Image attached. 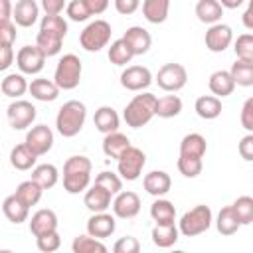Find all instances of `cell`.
Instances as JSON below:
<instances>
[{
  "mask_svg": "<svg viewBox=\"0 0 253 253\" xmlns=\"http://www.w3.org/2000/svg\"><path fill=\"white\" fill-rule=\"evenodd\" d=\"M91 160L87 156H71L63 164V188L69 194H79L89 186Z\"/></svg>",
  "mask_w": 253,
  "mask_h": 253,
  "instance_id": "obj_1",
  "label": "cell"
},
{
  "mask_svg": "<svg viewBox=\"0 0 253 253\" xmlns=\"http://www.w3.org/2000/svg\"><path fill=\"white\" fill-rule=\"evenodd\" d=\"M85 117H87V109L81 101H67L59 113H57V119H55V126H57V132L65 138H71L75 134H79V130L83 128L85 125Z\"/></svg>",
  "mask_w": 253,
  "mask_h": 253,
  "instance_id": "obj_2",
  "label": "cell"
},
{
  "mask_svg": "<svg viewBox=\"0 0 253 253\" xmlns=\"http://www.w3.org/2000/svg\"><path fill=\"white\" fill-rule=\"evenodd\" d=\"M156 103L158 99L152 95V93H142V95H136L126 107H125V121L128 126L132 128H140L144 126L154 115H156Z\"/></svg>",
  "mask_w": 253,
  "mask_h": 253,
  "instance_id": "obj_3",
  "label": "cell"
},
{
  "mask_svg": "<svg viewBox=\"0 0 253 253\" xmlns=\"http://www.w3.org/2000/svg\"><path fill=\"white\" fill-rule=\"evenodd\" d=\"M81 59L73 53H67L63 55L59 61H57V67H55V75H53V81L59 89H75L81 81Z\"/></svg>",
  "mask_w": 253,
  "mask_h": 253,
  "instance_id": "obj_4",
  "label": "cell"
},
{
  "mask_svg": "<svg viewBox=\"0 0 253 253\" xmlns=\"http://www.w3.org/2000/svg\"><path fill=\"white\" fill-rule=\"evenodd\" d=\"M211 225V210L210 206H196L190 211H186L180 219V231L186 237H196L204 231H208Z\"/></svg>",
  "mask_w": 253,
  "mask_h": 253,
  "instance_id": "obj_5",
  "label": "cell"
},
{
  "mask_svg": "<svg viewBox=\"0 0 253 253\" xmlns=\"http://www.w3.org/2000/svg\"><path fill=\"white\" fill-rule=\"evenodd\" d=\"M111 40V24L105 20L91 22L79 36V43L87 51H99L103 49Z\"/></svg>",
  "mask_w": 253,
  "mask_h": 253,
  "instance_id": "obj_6",
  "label": "cell"
},
{
  "mask_svg": "<svg viewBox=\"0 0 253 253\" xmlns=\"http://www.w3.org/2000/svg\"><path fill=\"white\" fill-rule=\"evenodd\" d=\"M186 81H188V73H186V67L180 63H166L156 73L158 87L164 91H170V93L182 89L186 85Z\"/></svg>",
  "mask_w": 253,
  "mask_h": 253,
  "instance_id": "obj_7",
  "label": "cell"
},
{
  "mask_svg": "<svg viewBox=\"0 0 253 253\" xmlns=\"http://www.w3.org/2000/svg\"><path fill=\"white\" fill-rule=\"evenodd\" d=\"M144 164H146L144 152H142L140 148H136V146H130V148L119 158V174H121L125 180L132 182V180H136V178L140 176Z\"/></svg>",
  "mask_w": 253,
  "mask_h": 253,
  "instance_id": "obj_8",
  "label": "cell"
},
{
  "mask_svg": "<svg viewBox=\"0 0 253 253\" xmlns=\"http://www.w3.org/2000/svg\"><path fill=\"white\" fill-rule=\"evenodd\" d=\"M18 67L22 73H40L45 63V55L38 45H24L16 55Z\"/></svg>",
  "mask_w": 253,
  "mask_h": 253,
  "instance_id": "obj_9",
  "label": "cell"
},
{
  "mask_svg": "<svg viewBox=\"0 0 253 253\" xmlns=\"http://www.w3.org/2000/svg\"><path fill=\"white\" fill-rule=\"evenodd\" d=\"M36 107L28 101H16L8 107V121L16 130L28 128L36 119Z\"/></svg>",
  "mask_w": 253,
  "mask_h": 253,
  "instance_id": "obj_10",
  "label": "cell"
},
{
  "mask_svg": "<svg viewBox=\"0 0 253 253\" xmlns=\"http://www.w3.org/2000/svg\"><path fill=\"white\" fill-rule=\"evenodd\" d=\"M26 144L32 148L34 154L42 156V154H47L53 146V132L49 126L45 125H38L34 126L28 134H26Z\"/></svg>",
  "mask_w": 253,
  "mask_h": 253,
  "instance_id": "obj_11",
  "label": "cell"
},
{
  "mask_svg": "<svg viewBox=\"0 0 253 253\" xmlns=\"http://www.w3.org/2000/svg\"><path fill=\"white\" fill-rule=\"evenodd\" d=\"M152 83V75L142 65H130L121 73V85L128 91H142Z\"/></svg>",
  "mask_w": 253,
  "mask_h": 253,
  "instance_id": "obj_12",
  "label": "cell"
},
{
  "mask_svg": "<svg viewBox=\"0 0 253 253\" xmlns=\"http://www.w3.org/2000/svg\"><path fill=\"white\" fill-rule=\"evenodd\" d=\"M231 28L225 24H215L206 32V47L213 53H221L231 43Z\"/></svg>",
  "mask_w": 253,
  "mask_h": 253,
  "instance_id": "obj_13",
  "label": "cell"
},
{
  "mask_svg": "<svg viewBox=\"0 0 253 253\" xmlns=\"http://www.w3.org/2000/svg\"><path fill=\"white\" fill-rule=\"evenodd\" d=\"M113 211L117 217H123V219L134 217L140 211V198L134 192H121L113 202Z\"/></svg>",
  "mask_w": 253,
  "mask_h": 253,
  "instance_id": "obj_14",
  "label": "cell"
},
{
  "mask_svg": "<svg viewBox=\"0 0 253 253\" xmlns=\"http://www.w3.org/2000/svg\"><path fill=\"white\" fill-rule=\"evenodd\" d=\"M123 40L128 43V47L132 49L134 55H142V53H146V51L150 49V45H152V38H150V34H148L144 28H140V26H132V28H128V30L125 32Z\"/></svg>",
  "mask_w": 253,
  "mask_h": 253,
  "instance_id": "obj_15",
  "label": "cell"
},
{
  "mask_svg": "<svg viewBox=\"0 0 253 253\" xmlns=\"http://www.w3.org/2000/svg\"><path fill=\"white\" fill-rule=\"evenodd\" d=\"M55 229H57V215H55L51 210H40V211H36V213L32 215L30 231H32L36 237L53 233Z\"/></svg>",
  "mask_w": 253,
  "mask_h": 253,
  "instance_id": "obj_16",
  "label": "cell"
},
{
  "mask_svg": "<svg viewBox=\"0 0 253 253\" xmlns=\"http://www.w3.org/2000/svg\"><path fill=\"white\" fill-rule=\"evenodd\" d=\"M115 217L109 213H93L87 221V233L95 239H105L115 231Z\"/></svg>",
  "mask_w": 253,
  "mask_h": 253,
  "instance_id": "obj_17",
  "label": "cell"
},
{
  "mask_svg": "<svg viewBox=\"0 0 253 253\" xmlns=\"http://www.w3.org/2000/svg\"><path fill=\"white\" fill-rule=\"evenodd\" d=\"M111 192H107L105 188L101 186H93L91 190H87L83 202H85V208L93 213H105V210L111 206Z\"/></svg>",
  "mask_w": 253,
  "mask_h": 253,
  "instance_id": "obj_18",
  "label": "cell"
},
{
  "mask_svg": "<svg viewBox=\"0 0 253 253\" xmlns=\"http://www.w3.org/2000/svg\"><path fill=\"white\" fill-rule=\"evenodd\" d=\"M142 184H144V190H146L150 196L160 198V196H164L166 192H170L172 180H170V176H168L166 172L154 170V172H150V174L144 176V182H142Z\"/></svg>",
  "mask_w": 253,
  "mask_h": 253,
  "instance_id": "obj_19",
  "label": "cell"
},
{
  "mask_svg": "<svg viewBox=\"0 0 253 253\" xmlns=\"http://www.w3.org/2000/svg\"><path fill=\"white\" fill-rule=\"evenodd\" d=\"M12 18L22 28L34 26L36 20H38V4L34 0H20V2H16L14 12H12Z\"/></svg>",
  "mask_w": 253,
  "mask_h": 253,
  "instance_id": "obj_20",
  "label": "cell"
},
{
  "mask_svg": "<svg viewBox=\"0 0 253 253\" xmlns=\"http://www.w3.org/2000/svg\"><path fill=\"white\" fill-rule=\"evenodd\" d=\"M93 123L97 126V130H101L107 136L111 132H117V128H119V115H117V111L113 107H101V109L95 111Z\"/></svg>",
  "mask_w": 253,
  "mask_h": 253,
  "instance_id": "obj_21",
  "label": "cell"
},
{
  "mask_svg": "<svg viewBox=\"0 0 253 253\" xmlns=\"http://www.w3.org/2000/svg\"><path fill=\"white\" fill-rule=\"evenodd\" d=\"M130 146H132L130 140H128L125 134H121V132H111V134H107L105 140H103V152H105L109 158H117V160H119Z\"/></svg>",
  "mask_w": 253,
  "mask_h": 253,
  "instance_id": "obj_22",
  "label": "cell"
},
{
  "mask_svg": "<svg viewBox=\"0 0 253 253\" xmlns=\"http://www.w3.org/2000/svg\"><path fill=\"white\" fill-rule=\"evenodd\" d=\"M196 16L200 22L215 26V22L221 20V16H223V8L217 0H200L196 4Z\"/></svg>",
  "mask_w": 253,
  "mask_h": 253,
  "instance_id": "obj_23",
  "label": "cell"
},
{
  "mask_svg": "<svg viewBox=\"0 0 253 253\" xmlns=\"http://www.w3.org/2000/svg\"><path fill=\"white\" fill-rule=\"evenodd\" d=\"M233 89H235V81H233L229 71H215V73H211V77H210V91L217 99L231 95Z\"/></svg>",
  "mask_w": 253,
  "mask_h": 253,
  "instance_id": "obj_24",
  "label": "cell"
},
{
  "mask_svg": "<svg viewBox=\"0 0 253 253\" xmlns=\"http://www.w3.org/2000/svg\"><path fill=\"white\" fill-rule=\"evenodd\" d=\"M30 93H32V97L34 99H38V101H53V99H57V95H59V87L55 85V81H49V79H43V77H40V79H34L32 83H30Z\"/></svg>",
  "mask_w": 253,
  "mask_h": 253,
  "instance_id": "obj_25",
  "label": "cell"
},
{
  "mask_svg": "<svg viewBox=\"0 0 253 253\" xmlns=\"http://www.w3.org/2000/svg\"><path fill=\"white\" fill-rule=\"evenodd\" d=\"M206 154V138L198 132L186 134L180 142V156H190V158H202Z\"/></svg>",
  "mask_w": 253,
  "mask_h": 253,
  "instance_id": "obj_26",
  "label": "cell"
},
{
  "mask_svg": "<svg viewBox=\"0 0 253 253\" xmlns=\"http://www.w3.org/2000/svg\"><path fill=\"white\" fill-rule=\"evenodd\" d=\"M168 0H146L142 2V14L150 24H162L168 18Z\"/></svg>",
  "mask_w": 253,
  "mask_h": 253,
  "instance_id": "obj_27",
  "label": "cell"
},
{
  "mask_svg": "<svg viewBox=\"0 0 253 253\" xmlns=\"http://www.w3.org/2000/svg\"><path fill=\"white\" fill-rule=\"evenodd\" d=\"M38 160V154L32 152V148L24 142V144H18L12 148L10 152V162L16 170H30Z\"/></svg>",
  "mask_w": 253,
  "mask_h": 253,
  "instance_id": "obj_28",
  "label": "cell"
},
{
  "mask_svg": "<svg viewBox=\"0 0 253 253\" xmlns=\"http://www.w3.org/2000/svg\"><path fill=\"white\" fill-rule=\"evenodd\" d=\"M196 113H198V117H202L206 121L217 119L221 115V101L213 95H202L196 101Z\"/></svg>",
  "mask_w": 253,
  "mask_h": 253,
  "instance_id": "obj_29",
  "label": "cell"
},
{
  "mask_svg": "<svg viewBox=\"0 0 253 253\" xmlns=\"http://www.w3.org/2000/svg\"><path fill=\"white\" fill-rule=\"evenodd\" d=\"M150 215L156 221V225H174L176 208L168 200H156L150 206Z\"/></svg>",
  "mask_w": 253,
  "mask_h": 253,
  "instance_id": "obj_30",
  "label": "cell"
},
{
  "mask_svg": "<svg viewBox=\"0 0 253 253\" xmlns=\"http://www.w3.org/2000/svg\"><path fill=\"white\" fill-rule=\"evenodd\" d=\"M42 192H43V188H42L40 184H36L34 180H26V182H22V184L16 188V194H14V196H16L26 208H30V206H36V204L40 202Z\"/></svg>",
  "mask_w": 253,
  "mask_h": 253,
  "instance_id": "obj_31",
  "label": "cell"
},
{
  "mask_svg": "<svg viewBox=\"0 0 253 253\" xmlns=\"http://www.w3.org/2000/svg\"><path fill=\"white\" fill-rule=\"evenodd\" d=\"M2 210H4V215L12 221V223H22V221H26L28 219V210L30 208H26L16 196H8L6 200H4V204H2Z\"/></svg>",
  "mask_w": 253,
  "mask_h": 253,
  "instance_id": "obj_32",
  "label": "cell"
},
{
  "mask_svg": "<svg viewBox=\"0 0 253 253\" xmlns=\"http://www.w3.org/2000/svg\"><path fill=\"white\" fill-rule=\"evenodd\" d=\"M239 225H241V223H239V219H237V215H235V211H233L231 206L219 210L215 227H217V231H219L221 235H233V233L239 229Z\"/></svg>",
  "mask_w": 253,
  "mask_h": 253,
  "instance_id": "obj_33",
  "label": "cell"
},
{
  "mask_svg": "<svg viewBox=\"0 0 253 253\" xmlns=\"http://www.w3.org/2000/svg\"><path fill=\"white\" fill-rule=\"evenodd\" d=\"M235 85L241 87H251L253 85V61H245V59H237L231 69H229Z\"/></svg>",
  "mask_w": 253,
  "mask_h": 253,
  "instance_id": "obj_34",
  "label": "cell"
},
{
  "mask_svg": "<svg viewBox=\"0 0 253 253\" xmlns=\"http://www.w3.org/2000/svg\"><path fill=\"white\" fill-rule=\"evenodd\" d=\"M73 253H109V249L91 235H77L71 243Z\"/></svg>",
  "mask_w": 253,
  "mask_h": 253,
  "instance_id": "obj_35",
  "label": "cell"
},
{
  "mask_svg": "<svg viewBox=\"0 0 253 253\" xmlns=\"http://www.w3.org/2000/svg\"><path fill=\"white\" fill-rule=\"evenodd\" d=\"M0 89H2V93H4L6 97H20V95H24V93L30 89V85L26 83V79H24L22 75L12 73V75H6V77L2 79Z\"/></svg>",
  "mask_w": 253,
  "mask_h": 253,
  "instance_id": "obj_36",
  "label": "cell"
},
{
  "mask_svg": "<svg viewBox=\"0 0 253 253\" xmlns=\"http://www.w3.org/2000/svg\"><path fill=\"white\" fill-rule=\"evenodd\" d=\"M32 180L40 184L43 190H49L57 184V168L53 164H42L32 172Z\"/></svg>",
  "mask_w": 253,
  "mask_h": 253,
  "instance_id": "obj_37",
  "label": "cell"
},
{
  "mask_svg": "<svg viewBox=\"0 0 253 253\" xmlns=\"http://www.w3.org/2000/svg\"><path fill=\"white\" fill-rule=\"evenodd\" d=\"M132 57H134V53H132V49L128 47V43L123 38L111 43V47H109V61L111 63H115V65H126Z\"/></svg>",
  "mask_w": 253,
  "mask_h": 253,
  "instance_id": "obj_38",
  "label": "cell"
},
{
  "mask_svg": "<svg viewBox=\"0 0 253 253\" xmlns=\"http://www.w3.org/2000/svg\"><path fill=\"white\" fill-rule=\"evenodd\" d=\"M180 111H182V101L176 95H166V97L158 99V103H156V115L162 119H172V117L180 115Z\"/></svg>",
  "mask_w": 253,
  "mask_h": 253,
  "instance_id": "obj_39",
  "label": "cell"
},
{
  "mask_svg": "<svg viewBox=\"0 0 253 253\" xmlns=\"http://www.w3.org/2000/svg\"><path fill=\"white\" fill-rule=\"evenodd\" d=\"M40 32L63 40L65 34H67V22H65L61 16H43L42 26H40Z\"/></svg>",
  "mask_w": 253,
  "mask_h": 253,
  "instance_id": "obj_40",
  "label": "cell"
},
{
  "mask_svg": "<svg viewBox=\"0 0 253 253\" xmlns=\"http://www.w3.org/2000/svg\"><path fill=\"white\" fill-rule=\"evenodd\" d=\"M152 241L158 247H172L178 241V229L174 225H154Z\"/></svg>",
  "mask_w": 253,
  "mask_h": 253,
  "instance_id": "obj_41",
  "label": "cell"
},
{
  "mask_svg": "<svg viewBox=\"0 0 253 253\" xmlns=\"http://www.w3.org/2000/svg\"><path fill=\"white\" fill-rule=\"evenodd\" d=\"M231 208H233V211H235V215H237V219H239L241 225L253 223V198L241 196V198H237L233 202Z\"/></svg>",
  "mask_w": 253,
  "mask_h": 253,
  "instance_id": "obj_42",
  "label": "cell"
},
{
  "mask_svg": "<svg viewBox=\"0 0 253 253\" xmlns=\"http://www.w3.org/2000/svg\"><path fill=\"white\" fill-rule=\"evenodd\" d=\"M61 42H63V40H59V38H55V36H49V34L40 32V34H38V40H36V45L43 51L45 57H51V55L59 53Z\"/></svg>",
  "mask_w": 253,
  "mask_h": 253,
  "instance_id": "obj_43",
  "label": "cell"
},
{
  "mask_svg": "<svg viewBox=\"0 0 253 253\" xmlns=\"http://www.w3.org/2000/svg\"><path fill=\"white\" fill-rule=\"evenodd\" d=\"M235 55L237 59L253 61V34H243L235 40Z\"/></svg>",
  "mask_w": 253,
  "mask_h": 253,
  "instance_id": "obj_44",
  "label": "cell"
},
{
  "mask_svg": "<svg viewBox=\"0 0 253 253\" xmlns=\"http://www.w3.org/2000/svg\"><path fill=\"white\" fill-rule=\"evenodd\" d=\"M178 170L186 178H196L202 172V158H190V156H180L178 158Z\"/></svg>",
  "mask_w": 253,
  "mask_h": 253,
  "instance_id": "obj_45",
  "label": "cell"
},
{
  "mask_svg": "<svg viewBox=\"0 0 253 253\" xmlns=\"http://www.w3.org/2000/svg\"><path fill=\"white\" fill-rule=\"evenodd\" d=\"M95 186H101V188H105V190L111 192V194H119L121 188H123V182H121V178H119L117 174L105 170V172H101V174L95 178Z\"/></svg>",
  "mask_w": 253,
  "mask_h": 253,
  "instance_id": "obj_46",
  "label": "cell"
},
{
  "mask_svg": "<svg viewBox=\"0 0 253 253\" xmlns=\"http://www.w3.org/2000/svg\"><path fill=\"white\" fill-rule=\"evenodd\" d=\"M67 16L73 20V22H85L91 12L87 8V0H73L67 4Z\"/></svg>",
  "mask_w": 253,
  "mask_h": 253,
  "instance_id": "obj_47",
  "label": "cell"
},
{
  "mask_svg": "<svg viewBox=\"0 0 253 253\" xmlns=\"http://www.w3.org/2000/svg\"><path fill=\"white\" fill-rule=\"evenodd\" d=\"M59 245H61V237H59L57 231L38 237V249H40L42 253H53V251L59 249Z\"/></svg>",
  "mask_w": 253,
  "mask_h": 253,
  "instance_id": "obj_48",
  "label": "cell"
},
{
  "mask_svg": "<svg viewBox=\"0 0 253 253\" xmlns=\"http://www.w3.org/2000/svg\"><path fill=\"white\" fill-rule=\"evenodd\" d=\"M113 253H140V243H138L136 237L125 235V237H121V239L115 243Z\"/></svg>",
  "mask_w": 253,
  "mask_h": 253,
  "instance_id": "obj_49",
  "label": "cell"
},
{
  "mask_svg": "<svg viewBox=\"0 0 253 253\" xmlns=\"http://www.w3.org/2000/svg\"><path fill=\"white\" fill-rule=\"evenodd\" d=\"M241 126L245 130L253 132V97H249L243 103V109H241Z\"/></svg>",
  "mask_w": 253,
  "mask_h": 253,
  "instance_id": "obj_50",
  "label": "cell"
},
{
  "mask_svg": "<svg viewBox=\"0 0 253 253\" xmlns=\"http://www.w3.org/2000/svg\"><path fill=\"white\" fill-rule=\"evenodd\" d=\"M16 40V26L12 22L0 24V45H12Z\"/></svg>",
  "mask_w": 253,
  "mask_h": 253,
  "instance_id": "obj_51",
  "label": "cell"
},
{
  "mask_svg": "<svg viewBox=\"0 0 253 253\" xmlns=\"http://www.w3.org/2000/svg\"><path fill=\"white\" fill-rule=\"evenodd\" d=\"M239 154L243 160L247 162H253V134H247L241 138L239 142Z\"/></svg>",
  "mask_w": 253,
  "mask_h": 253,
  "instance_id": "obj_52",
  "label": "cell"
},
{
  "mask_svg": "<svg viewBox=\"0 0 253 253\" xmlns=\"http://www.w3.org/2000/svg\"><path fill=\"white\" fill-rule=\"evenodd\" d=\"M43 10H45V16H59V12L65 8L63 0H43Z\"/></svg>",
  "mask_w": 253,
  "mask_h": 253,
  "instance_id": "obj_53",
  "label": "cell"
},
{
  "mask_svg": "<svg viewBox=\"0 0 253 253\" xmlns=\"http://www.w3.org/2000/svg\"><path fill=\"white\" fill-rule=\"evenodd\" d=\"M115 8L119 14H132L136 8H138V0H117L115 2Z\"/></svg>",
  "mask_w": 253,
  "mask_h": 253,
  "instance_id": "obj_54",
  "label": "cell"
},
{
  "mask_svg": "<svg viewBox=\"0 0 253 253\" xmlns=\"http://www.w3.org/2000/svg\"><path fill=\"white\" fill-rule=\"evenodd\" d=\"M12 57H14L12 45H0V71L8 69L12 65Z\"/></svg>",
  "mask_w": 253,
  "mask_h": 253,
  "instance_id": "obj_55",
  "label": "cell"
},
{
  "mask_svg": "<svg viewBox=\"0 0 253 253\" xmlns=\"http://www.w3.org/2000/svg\"><path fill=\"white\" fill-rule=\"evenodd\" d=\"M107 6H109V2L107 0H87V8H89V12H91V16L95 14H101V12H105L107 10Z\"/></svg>",
  "mask_w": 253,
  "mask_h": 253,
  "instance_id": "obj_56",
  "label": "cell"
},
{
  "mask_svg": "<svg viewBox=\"0 0 253 253\" xmlns=\"http://www.w3.org/2000/svg\"><path fill=\"white\" fill-rule=\"evenodd\" d=\"M14 8H12V2L10 0H0V24L4 22H10V16H12Z\"/></svg>",
  "mask_w": 253,
  "mask_h": 253,
  "instance_id": "obj_57",
  "label": "cell"
},
{
  "mask_svg": "<svg viewBox=\"0 0 253 253\" xmlns=\"http://www.w3.org/2000/svg\"><path fill=\"white\" fill-rule=\"evenodd\" d=\"M243 26L247 28V30H253V0L247 4V10L243 12Z\"/></svg>",
  "mask_w": 253,
  "mask_h": 253,
  "instance_id": "obj_58",
  "label": "cell"
},
{
  "mask_svg": "<svg viewBox=\"0 0 253 253\" xmlns=\"http://www.w3.org/2000/svg\"><path fill=\"white\" fill-rule=\"evenodd\" d=\"M219 4H221V8H239L243 2L241 0H221Z\"/></svg>",
  "mask_w": 253,
  "mask_h": 253,
  "instance_id": "obj_59",
  "label": "cell"
},
{
  "mask_svg": "<svg viewBox=\"0 0 253 253\" xmlns=\"http://www.w3.org/2000/svg\"><path fill=\"white\" fill-rule=\"evenodd\" d=\"M0 253H12V251H10V249H2Z\"/></svg>",
  "mask_w": 253,
  "mask_h": 253,
  "instance_id": "obj_60",
  "label": "cell"
},
{
  "mask_svg": "<svg viewBox=\"0 0 253 253\" xmlns=\"http://www.w3.org/2000/svg\"><path fill=\"white\" fill-rule=\"evenodd\" d=\"M172 253H184V251H172Z\"/></svg>",
  "mask_w": 253,
  "mask_h": 253,
  "instance_id": "obj_61",
  "label": "cell"
}]
</instances>
